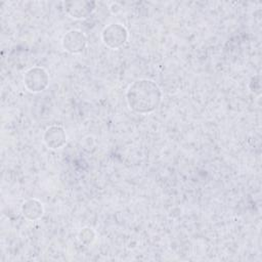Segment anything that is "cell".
I'll list each match as a JSON object with an SVG mask.
<instances>
[{
	"label": "cell",
	"instance_id": "1",
	"mask_svg": "<svg viewBox=\"0 0 262 262\" xmlns=\"http://www.w3.org/2000/svg\"><path fill=\"white\" fill-rule=\"evenodd\" d=\"M126 98L132 111L139 114H149L160 105L162 91L156 82L140 79L129 86Z\"/></svg>",
	"mask_w": 262,
	"mask_h": 262
},
{
	"label": "cell",
	"instance_id": "2",
	"mask_svg": "<svg viewBox=\"0 0 262 262\" xmlns=\"http://www.w3.org/2000/svg\"><path fill=\"white\" fill-rule=\"evenodd\" d=\"M49 83L47 72L40 67H34L28 70L24 76L25 87L31 92H41L45 90Z\"/></svg>",
	"mask_w": 262,
	"mask_h": 262
},
{
	"label": "cell",
	"instance_id": "3",
	"mask_svg": "<svg viewBox=\"0 0 262 262\" xmlns=\"http://www.w3.org/2000/svg\"><path fill=\"white\" fill-rule=\"evenodd\" d=\"M128 39L126 28L120 24H112L105 27L102 31V41L105 46L112 49L122 47Z\"/></svg>",
	"mask_w": 262,
	"mask_h": 262
},
{
	"label": "cell",
	"instance_id": "4",
	"mask_svg": "<svg viewBox=\"0 0 262 262\" xmlns=\"http://www.w3.org/2000/svg\"><path fill=\"white\" fill-rule=\"evenodd\" d=\"M96 3L92 1H67L64 2L66 12L73 18H86L95 10Z\"/></svg>",
	"mask_w": 262,
	"mask_h": 262
},
{
	"label": "cell",
	"instance_id": "5",
	"mask_svg": "<svg viewBox=\"0 0 262 262\" xmlns=\"http://www.w3.org/2000/svg\"><path fill=\"white\" fill-rule=\"evenodd\" d=\"M87 45L86 36L79 30H72L62 39V47L66 51L76 54L82 52Z\"/></svg>",
	"mask_w": 262,
	"mask_h": 262
},
{
	"label": "cell",
	"instance_id": "6",
	"mask_svg": "<svg viewBox=\"0 0 262 262\" xmlns=\"http://www.w3.org/2000/svg\"><path fill=\"white\" fill-rule=\"evenodd\" d=\"M45 144L50 149H56L63 146L67 142V134L61 126L53 125L46 129L43 136Z\"/></svg>",
	"mask_w": 262,
	"mask_h": 262
},
{
	"label": "cell",
	"instance_id": "7",
	"mask_svg": "<svg viewBox=\"0 0 262 262\" xmlns=\"http://www.w3.org/2000/svg\"><path fill=\"white\" fill-rule=\"evenodd\" d=\"M23 215L29 220H38L43 215V206L36 199L26 201L21 207Z\"/></svg>",
	"mask_w": 262,
	"mask_h": 262
}]
</instances>
